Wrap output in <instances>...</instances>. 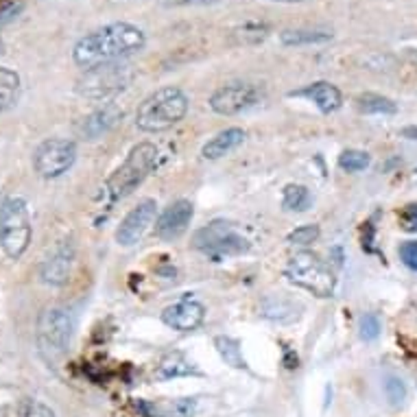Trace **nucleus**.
Instances as JSON below:
<instances>
[{"label": "nucleus", "mask_w": 417, "mask_h": 417, "mask_svg": "<svg viewBox=\"0 0 417 417\" xmlns=\"http://www.w3.org/2000/svg\"><path fill=\"white\" fill-rule=\"evenodd\" d=\"M147 46V35L131 22H112L92 31L75 44L73 62L81 70H94L107 64H118Z\"/></svg>", "instance_id": "1"}, {"label": "nucleus", "mask_w": 417, "mask_h": 417, "mask_svg": "<svg viewBox=\"0 0 417 417\" xmlns=\"http://www.w3.org/2000/svg\"><path fill=\"white\" fill-rule=\"evenodd\" d=\"M188 97L186 92L175 86H164L138 105L136 125L145 134H162V131L175 127L184 121L188 114Z\"/></svg>", "instance_id": "2"}, {"label": "nucleus", "mask_w": 417, "mask_h": 417, "mask_svg": "<svg viewBox=\"0 0 417 417\" xmlns=\"http://www.w3.org/2000/svg\"><path fill=\"white\" fill-rule=\"evenodd\" d=\"M156 162H158L156 145H151V142H140V145H136L129 151L125 162L118 166L110 180L105 182L101 190V197L105 204L112 206L118 199H125L127 195L134 193L151 175V171L156 169Z\"/></svg>", "instance_id": "3"}, {"label": "nucleus", "mask_w": 417, "mask_h": 417, "mask_svg": "<svg viewBox=\"0 0 417 417\" xmlns=\"http://www.w3.org/2000/svg\"><path fill=\"white\" fill-rule=\"evenodd\" d=\"M31 214L22 197H7L0 206V247L7 258L18 260L25 256L31 243Z\"/></svg>", "instance_id": "4"}, {"label": "nucleus", "mask_w": 417, "mask_h": 417, "mask_svg": "<svg viewBox=\"0 0 417 417\" xmlns=\"http://www.w3.org/2000/svg\"><path fill=\"white\" fill-rule=\"evenodd\" d=\"M193 247L212 260H225L249 252V241L236 230L234 223L217 219L195 234Z\"/></svg>", "instance_id": "5"}, {"label": "nucleus", "mask_w": 417, "mask_h": 417, "mask_svg": "<svg viewBox=\"0 0 417 417\" xmlns=\"http://www.w3.org/2000/svg\"><path fill=\"white\" fill-rule=\"evenodd\" d=\"M287 278L295 287H300L317 297H330L335 293L337 284L335 273L313 252H297L287 265Z\"/></svg>", "instance_id": "6"}, {"label": "nucleus", "mask_w": 417, "mask_h": 417, "mask_svg": "<svg viewBox=\"0 0 417 417\" xmlns=\"http://www.w3.org/2000/svg\"><path fill=\"white\" fill-rule=\"evenodd\" d=\"M131 81H134V70L129 66H125L123 62L107 64L101 68L88 70L86 79H83L79 86V92L86 99L110 103L118 97V94L129 88Z\"/></svg>", "instance_id": "7"}, {"label": "nucleus", "mask_w": 417, "mask_h": 417, "mask_svg": "<svg viewBox=\"0 0 417 417\" xmlns=\"http://www.w3.org/2000/svg\"><path fill=\"white\" fill-rule=\"evenodd\" d=\"M75 321L66 308L46 306L38 317V341L44 354L51 359L66 354L70 339H73Z\"/></svg>", "instance_id": "8"}, {"label": "nucleus", "mask_w": 417, "mask_h": 417, "mask_svg": "<svg viewBox=\"0 0 417 417\" xmlns=\"http://www.w3.org/2000/svg\"><path fill=\"white\" fill-rule=\"evenodd\" d=\"M77 160V145L66 138H49L35 149L33 166L44 180H55L73 169Z\"/></svg>", "instance_id": "9"}, {"label": "nucleus", "mask_w": 417, "mask_h": 417, "mask_svg": "<svg viewBox=\"0 0 417 417\" xmlns=\"http://www.w3.org/2000/svg\"><path fill=\"white\" fill-rule=\"evenodd\" d=\"M262 97L260 88L249 81H230L223 83L210 94V110L219 116H236L249 107H254Z\"/></svg>", "instance_id": "10"}, {"label": "nucleus", "mask_w": 417, "mask_h": 417, "mask_svg": "<svg viewBox=\"0 0 417 417\" xmlns=\"http://www.w3.org/2000/svg\"><path fill=\"white\" fill-rule=\"evenodd\" d=\"M158 221V204L153 199H142L136 208L127 212L116 230V243L121 247H134L149 234L153 223Z\"/></svg>", "instance_id": "11"}, {"label": "nucleus", "mask_w": 417, "mask_h": 417, "mask_svg": "<svg viewBox=\"0 0 417 417\" xmlns=\"http://www.w3.org/2000/svg\"><path fill=\"white\" fill-rule=\"evenodd\" d=\"M195 217V208L188 199H177L169 208H164L156 221V234L162 241H175L186 234L190 221Z\"/></svg>", "instance_id": "12"}, {"label": "nucleus", "mask_w": 417, "mask_h": 417, "mask_svg": "<svg viewBox=\"0 0 417 417\" xmlns=\"http://www.w3.org/2000/svg\"><path fill=\"white\" fill-rule=\"evenodd\" d=\"M73 262H75V245H73V241H62L42 262L40 276H42V280L46 284H51V287H62V284H66L68 278H70Z\"/></svg>", "instance_id": "13"}, {"label": "nucleus", "mask_w": 417, "mask_h": 417, "mask_svg": "<svg viewBox=\"0 0 417 417\" xmlns=\"http://www.w3.org/2000/svg\"><path fill=\"white\" fill-rule=\"evenodd\" d=\"M206 319V308L195 300H182L162 311V321L177 332H193Z\"/></svg>", "instance_id": "14"}, {"label": "nucleus", "mask_w": 417, "mask_h": 417, "mask_svg": "<svg viewBox=\"0 0 417 417\" xmlns=\"http://www.w3.org/2000/svg\"><path fill=\"white\" fill-rule=\"evenodd\" d=\"M121 118H123L121 105L114 103V101L103 103L99 110H94L88 118H83L79 131H81V136L86 140H97V138L105 136L107 131H112Z\"/></svg>", "instance_id": "15"}, {"label": "nucleus", "mask_w": 417, "mask_h": 417, "mask_svg": "<svg viewBox=\"0 0 417 417\" xmlns=\"http://www.w3.org/2000/svg\"><path fill=\"white\" fill-rule=\"evenodd\" d=\"M293 97L308 99L311 103H315V107L319 112H324V114L337 112L339 107L343 105L341 90L337 86H332V83H328V81H315V83H311V86L293 92Z\"/></svg>", "instance_id": "16"}, {"label": "nucleus", "mask_w": 417, "mask_h": 417, "mask_svg": "<svg viewBox=\"0 0 417 417\" xmlns=\"http://www.w3.org/2000/svg\"><path fill=\"white\" fill-rule=\"evenodd\" d=\"M243 142H245V131L241 127H228L206 142L204 149H201V156L206 160H221L225 156H230L232 151H236Z\"/></svg>", "instance_id": "17"}, {"label": "nucleus", "mask_w": 417, "mask_h": 417, "mask_svg": "<svg viewBox=\"0 0 417 417\" xmlns=\"http://www.w3.org/2000/svg\"><path fill=\"white\" fill-rule=\"evenodd\" d=\"M138 409L145 411L147 417H197L199 400L197 398H177V400H169L162 404L138 402Z\"/></svg>", "instance_id": "18"}, {"label": "nucleus", "mask_w": 417, "mask_h": 417, "mask_svg": "<svg viewBox=\"0 0 417 417\" xmlns=\"http://www.w3.org/2000/svg\"><path fill=\"white\" fill-rule=\"evenodd\" d=\"M332 35L326 29H287L280 33V42L291 49H302V46H321L332 42Z\"/></svg>", "instance_id": "19"}, {"label": "nucleus", "mask_w": 417, "mask_h": 417, "mask_svg": "<svg viewBox=\"0 0 417 417\" xmlns=\"http://www.w3.org/2000/svg\"><path fill=\"white\" fill-rule=\"evenodd\" d=\"M190 374H199V372H197V367L190 363L184 354H180V352L169 354L166 359H162V363L156 369V378L158 380L182 378V376H190Z\"/></svg>", "instance_id": "20"}, {"label": "nucleus", "mask_w": 417, "mask_h": 417, "mask_svg": "<svg viewBox=\"0 0 417 417\" xmlns=\"http://www.w3.org/2000/svg\"><path fill=\"white\" fill-rule=\"evenodd\" d=\"M20 86H22V81L16 70L0 66V114L16 105V101L20 97Z\"/></svg>", "instance_id": "21"}, {"label": "nucleus", "mask_w": 417, "mask_h": 417, "mask_svg": "<svg viewBox=\"0 0 417 417\" xmlns=\"http://www.w3.org/2000/svg\"><path fill=\"white\" fill-rule=\"evenodd\" d=\"M356 105H359V110L363 114H376V116H391L398 112V105L393 103L389 97H383V94H361L359 99H356Z\"/></svg>", "instance_id": "22"}, {"label": "nucleus", "mask_w": 417, "mask_h": 417, "mask_svg": "<svg viewBox=\"0 0 417 417\" xmlns=\"http://www.w3.org/2000/svg\"><path fill=\"white\" fill-rule=\"evenodd\" d=\"M282 206L291 212H304L311 206V190L302 184H289L282 193Z\"/></svg>", "instance_id": "23"}, {"label": "nucleus", "mask_w": 417, "mask_h": 417, "mask_svg": "<svg viewBox=\"0 0 417 417\" xmlns=\"http://www.w3.org/2000/svg\"><path fill=\"white\" fill-rule=\"evenodd\" d=\"M214 345H217L221 359L228 365H232L236 369L245 367V359H243V352H241V345H238V341H234L230 337H217V339H214Z\"/></svg>", "instance_id": "24"}, {"label": "nucleus", "mask_w": 417, "mask_h": 417, "mask_svg": "<svg viewBox=\"0 0 417 417\" xmlns=\"http://www.w3.org/2000/svg\"><path fill=\"white\" fill-rule=\"evenodd\" d=\"M369 164H372L369 153L359 151V149H345L339 156V166L343 171H348V173H361V171L367 169Z\"/></svg>", "instance_id": "25"}, {"label": "nucleus", "mask_w": 417, "mask_h": 417, "mask_svg": "<svg viewBox=\"0 0 417 417\" xmlns=\"http://www.w3.org/2000/svg\"><path fill=\"white\" fill-rule=\"evenodd\" d=\"M385 396L387 400L391 402V407H400V404L407 400V387H404V383L400 378H387L385 383Z\"/></svg>", "instance_id": "26"}, {"label": "nucleus", "mask_w": 417, "mask_h": 417, "mask_svg": "<svg viewBox=\"0 0 417 417\" xmlns=\"http://www.w3.org/2000/svg\"><path fill=\"white\" fill-rule=\"evenodd\" d=\"M319 238V228L317 225H302V228H297L289 234V243L293 245H311Z\"/></svg>", "instance_id": "27"}, {"label": "nucleus", "mask_w": 417, "mask_h": 417, "mask_svg": "<svg viewBox=\"0 0 417 417\" xmlns=\"http://www.w3.org/2000/svg\"><path fill=\"white\" fill-rule=\"evenodd\" d=\"M380 330H383V324H380L378 315L367 313L361 319V339L363 341H376L380 337Z\"/></svg>", "instance_id": "28"}, {"label": "nucleus", "mask_w": 417, "mask_h": 417, "mask_svg": "<svg viewBox=\"0 0 417 417\" xmlns=\"http://www.w3.org/2000/svg\"><path fill=\"white\" fill-rule=\"evenodd\" d=\"M20 417H55V413L38 400H27L20 409Z\"/></svg>", "instance_id": "29"}, {"label": "nucleus", "mask_w": 417, "mask_h": 417, "mask_svg": "<svg viewBox=\"0 0 417 417\" xmlns=\"http://www.w3.org/2000/svg\"><path fill=\"white\" fill-rule=\"evenodd\" d=\"M398 221L404 232H417V204L404 206L398 214Z\"/></svg>", "instance_id": "30"}, {"label": "nucleus", "mask_w": 417, "mask_h": 417, "mask_svg": "<svg viewBox=\"0 0 417 417\" xmlns=\"http://www.w3.org/2000/svg\"><path fill=\"white\" fill-rule=\"evenodd\" d=\"M400 260L409 269L417 271V241H409L400 245Z\"/></svg>", "instance_id": "31"}, {"label": "nucleus", "mask_w": 417, "mask_h": 417, "mask_svg": "<svg viewBox=\"0 0 417 417\" xmlns=\"http://www.w3.org/2000/svg\"><path fill=\"white\" fill-rule=\"evenodd\" d=\"M164 7H208V5H219L223 0H158Z\"/></svg>", "instance_id": "32"}, {"label": "nucleus", "mask_w": 417, "mask_h": 417, "mask_svg": "<svg viewBox=\"0 0 417 417\" xmlns=\"http://www.w3.org/2000/svg\"><path fill=\"white\" fill-rule=\"evenodd\" d=\"M402 136H404V138H409V140H417V127H407V129H402Z\"/></svg>", "instance_id": "33"}, {"label": "nucleus", "mask_w": 417, "mask_h": 417, "mask_svg": "<svg viewBox=\"0 0 417 417\" xmlns=\"http://www.w3.org/2000/svg\"><path fill=\"white\" fill-rule=\"evenodd\" d=\"M269 3H278V5H302V3H308V0H269Z\"/></svg>", "instance_id": "34"}, {"label": "nucleus", "mask_w": 417, "mask_h": 417, "mask_svg": "<svg viewBox=\"0 0 417 417\" xmlns=\"http://www.w3.org/2000/svg\"><path fill=\"white\" fill-rule=\"evenodd\" d=\"M409 57H413V59H417V49H411V51H409Z\"/></svg>", "instance_id": "35"}, {"label": "nucleus", "mask_w": 417, "mask_h": 417, "mask_svg": "<svg viewBox=\"0 0 417 417\" xmlns=\"http://www.w3.org/2000/svg\"><path fill=\"white\" fill-rule=\"evenodd\" d=\"M413 182L417 184V171H415V175H413Z\"/></svg>", "instance_id": "36"}, {"label": "nucleus", "mask_w": 417, "mask_h": 417, "mask_svg": "<svg viewBox=\"0 0 417 417\" xmlns=\"http://www.w3.org/2000/svg\"><path fill=\"white\" fill-rule=\"evenodd\" d=\"M0 53H3V40H0Z\"/></svg>", "instance_id": "37"}]
</instances>
